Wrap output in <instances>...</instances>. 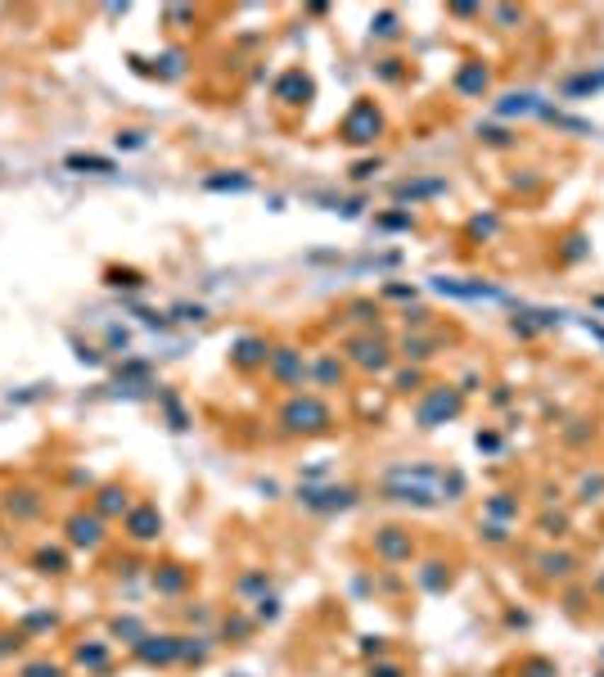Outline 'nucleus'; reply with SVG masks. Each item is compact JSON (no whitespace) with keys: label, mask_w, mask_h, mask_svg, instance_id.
I'll list each match as a JSON object with an SVG mask.
<instances>
[{"label":"nucleus","mask_w":604,"mask_h":677,"mask_svg":"<svg viewBox=\"0 0 604 677\" xmlns=\"http://www.w3.org/2000/svg\"><path fill=\"white\" fill-rule=\"evenodd\" d=\"M356 362H361V366H375V371H379V366L388 362V357H384V343H356Z\"/></svg>","instance_id":"f8f14e48"},{"label":"nucleus","mask_w":604,"mask_h":677,"mask_svg":"<svg viewBox=\"0 0 604 677\" xmlns=\"http://www.w3.org/2000/svg\"><path fill=\"white\" fill-rule=\"evenodd\" d=\"M379 556H384V560H406V556H411V542L401 537V528H384V537H379Z\"/></svg>","instance_id":"6e6552de"},{"label":"nucleus","mask_w":604,"mask_h":677,"mask_svg":"<svg viewBox=\"0 0 604 677\" xmlns=\"http://www.w3.org/2000/svg\"><path fill=\"white\" fill-rule=\"evenodd\" d=\"M455 411H460V398L447 393V388H438V393H428V402L420 406V425L433 429L438 420H447V415H455Z\"/></svg>","instance_id":"7ed1b4c3"},{"label":"nucleus","mask_w":604,"mask_h":677,"mask_svg":"<svg viewBox=\"0 0 604 677\" xmlns=\"http://www.w3.org/2000/svg\"><path fill=\"white\" fill-rule=\"evenodd\" d=\"M379 36H397V18L392 14H379V28H375Z\"/></svg>","instance_id":"a211bd4d"},{"label":"nucleus","mask_w":604,"mask_h":677,"mask_svg":"<svg viewBox=\"0 0 604 677\" xmlns=\"http://www.w3.org/2000/svg\"><path fill=\"white\" fill-rule=\"evenodd\" d=\"M375 677H401V668H375Z\"/></svg>","instance_id":"aec40b11"},{"label":"nucleus","mask_w":604,"mask_h":677,"mask_svg":"<svg viewBox=\"0 0 604 677\" xmlns=\"http://www.w3.org/2000/svg\"><path fill=\"white\" fill-rule=\"evenodd\" d=\"M302 501L312 510H343V506H352V488H338V492H302Z\"/></svg>","instance_id":"0eeeda50"},{"label":"nucleus","mask_w":604,"mask_h":677,"mask_svg":"<svg viewBox=\"0 0 604 677\" xmlns=\"http://www.w3.org/2000/svg\"><path fill=\"white\" fill-rule=\"evenodd\" d=\"M379 127H384L379 108L370 104V100H361L348 118H343V140H352V145H370V140L379 135Z\"/></svg>","instance_id":"f03ea898"},{"label":"nucleus","mask_w":604,"mask_h":677,"mask_svg":"<svg viewBox=\"0 0 604 677\" xmlns=\"http://www.w3.org/2000/svg\"><path fill=\"white\" fill-rule=\"evenodd\" d=\"M68 533H72V542H77V547H100L104 528H100V520H95V515H77V520L68 524Z\"/></svg>","instance_id":"423d86ee"},{"label":"nucleus","mask_w":604,"mask_h":677,"mask_svg":"<svg viewBox=\"0 0 604 677\" xmlns=\"http://www.w3.org/2000/svg\"><path fill=\"white\" fill-rule=\"evenodd\" d=\"M81 664H104V646H91V650H81Z\"/></svg>","instance_id":"6ab92c4d"},{"label":"nucleus","mask_w":604,"mask_h":677,"mask_svg":"<svg viewBox=\"0 0 604 677\" xmlns=\"http://www.w3.org/2000/svg\"><path fill=\"white\" fill-rule=\"evenodd\" d=\"M528 108H537L532 95H510V104H501V113H528Z\"/></svg>","instance_id":"4468645a"},{"label":"nucleus","mask_w":604,"mask_h":677,"mask_svg":"<svg viewBox=\"0 0 604 677\" xmlns=\"http://www.w3.org/2000/svg\"><path fill=\"white\" fill-rule=\"evenodd\" d=\"M100 510H127V492H118V488H108L104 497H100Z\"/></svg>","instance_id":"ddd939ff"},{"label":"nucleus","mask_w":604,"mask_h":677,"mask_svg":"<svg viewBox=\"0 0 604 677\" xmlns=\"http://www.w3.org/2000/svg\"><path fill=\"white\" fill-rule=\"evenodd\" d=\"M207 186H212V190H226V186L230 190H249V177H212Z\"/></svg>","instance_id":"2eb2a0df"},{"label":"nucleus","mask_w":604,"mask_h":677,"mask_svg":"<svg viewBox=\"0 0 604 677\" xmlns=\"http://www.w3.org/2000/svg\"><path fill=\"white\" fill-rule=\"evenodd\" d=\"M266 357H270V352H266L262 339H239V343H235V362H239V366H257V362H266Z\"/></svg>","instance_id":"9b49d317"},{"label":"nucleus","mask_w":604,"mask_h":677,"mask_svg":"<svg viewBox=\"0 0 604 677\" xmlns=\"http://www.w3.org/2000/svg\"><path fill=\"white\" fill-rule=\"evenodd\" d=\"M270 362H275V375H280V379H289V384L302 375V357L293 352V348H280V352H270Z\"/></svg>","instance_id":"1a4fd4ad"},{"label":"nucleus","mask_w":604,"mask_h":677,"mask_svg":"<svg viewBox=\"0 0 604 677\" xmlns=\"http://www.w3.org/2000/svg\"><path fill=\"white\" fill-rule=\"evenodd\" d=\"M455 86H460L465 95H483V91H487V68H483V64H469L460 77H455Z\"/></svg>","instance_id":"9d476101"},{"label":"nucleus","mask_w":604,"mask_h":677,"mask_svg":"<svg viewBox=\"0 0 604 677\" xmlns=\"http://www.w3.org/2000/svg\"><path fill=\"white\" fill-rule=\"evenodd\" d=\"M280 420H285V429H293V434H320V429H329V406L316 402V398H293Z\"/></svg>","instance_id":"f257e3e1"},{"label":"nucleus","mask_w":604,"mask_h":677,"mask_svg":"<svg viewBox=\"0 0 604 677\" xmlns=\"http://www.w3.org/2000/svg\"><path fill=\"white\" fill-rule=\"evenodd\" d=\"M23 677H64V673L55 664H32V668H23Z\"/></svg>","instance_id":"f3484780"},{"label":"nucleus","mask_w":604,"mask_h":677,"mask_svg":"<svg viewBox=\"0 0 604 677\" xmlns=\"http://www.w3.org/2000/svg\"><path fill=\"white\" fill-rule=\"evenodd\" d=\"M158 528H163V520H158V510L154 506H140L127 520V533L131 537H140V542H149V537H158Z\"/></svg>","instance_id":"39448f33"},{"label":"nucleus","mask_w":604,"mask_h":677,"mask_svg":"<svg viewBox=\"0 0 604 677\" xmlns=\"http://www.w3.org/2000/svg\"><path fill=\"white\" fill-rule=\"evenodd\" d=\"M176 655H181L176 637H144V642H140V659H149V664H167Z\"/></svg>","instance_id":"20e7f679"},{"label":"nucleus","mask_w":604,"mask_h":677,"mask_svg":"<svg viewBox=\"0 0 604 677\" xmlns=\"http://www.w3.org/2000/svg\"><path fill=\"white\" fill-rule=\"evenodd\" d=\"M68 167H95V172H108L113 163H108V158H68Z\"/></svg>","instance_id":"dca6fc26"}]
</instances>
